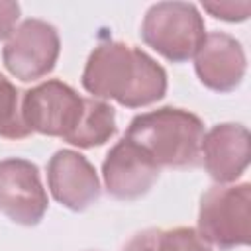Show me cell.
<instances>
[{"label": "cell", "instance_id": "8", "mask_svg": "<svg viewBox=\"0 0 251 251\" xmlns=\"http://www.w3.org/2000/svg\"><path fill=\"white\" fill-rule=\"evenodd\" d=\"M161 169L153 159L127 137H122L106 155L102 165L104 184L118 200H135L151 190Z\"/></svg>", "mask_w": 251, "mask_h": 251}, {"label": "cell", "instance_id": "2", "mask_svg": "<svg viewBox=\"0 0 251 251\" xmlns=\"http://www.w3.org/2000/svg\"><path fill=\"white\" fill-rule=\"evenodd\" d=\"M82 86L94 98L116 100L126 108H143L165 96L167 73L139 47L104 41L86 61Z\"/></svg>", "mask_w": 251, "mask_h": 251}, {"label": "cell", "instance_id": "11", "mask_svg": "<svg viewBox=\"0 0 251 251\" xmlns=\"http://www.w3.org/2000/svg\"><path fill=\"white\" fill-rule=\"evenodd\" d=\"M200 157L218 184L233 182L249 165V131L241 124H218L204 133Z\"/></svg>", "mask_w": 251, "mask_h": 251}, {"label": "cell", "instance_id": "10", "mask_svg": "<svg viewBox=\"0 0 251 251\" xmlns=\"http://www.w3.org/2000/svg\"><path fill=\"white\" fill-rule=\"evenodd\" d=\"M245 53L241 43L222 31L206 33L194 55V71L204 86L216 92L235 90L245 76Z\"/></svg>", "mask_w": 251, "mask_h": 251}, {"label": "cell", "instance_id": "6", "mask_svg": "<svg viewBox=\"0 0 251 251\" xmlns=\"http://www.w3.org/2000/svg\"><path fill=\"white\" fill-rule=\"evenodd\" d=\"M61 41L57 29L37 18L24 20L8 37L2 59L10 75L22 82L47 76L59 59Z\"/></svg>", "mask_w": 251, "mask_h": 251}, {"label": "cell", "instance_id": "1", "mask_svg": "<svg viewBox=\"0 0 251 251\" xmlns=\"http://www.w3.org/2000/svg\"><path fill=\"white\" fill-rule=\"evenodd\" d=\"M22 118L29 131L61 137L82 149L104 145L116 133V112L110 104L84 98L61 80L27 90L22 98Z\"/></svg>", "mask_w": 251, "mask_h": 251}, {"label": "cell", "instance_id": "5", "mask_svg": "<svg viewBox=\"0 0 251 251\" xmlns=\"http://www.w3.org/2000/svg\"><path fill=\"white\" fill-rule=\"evenodd\" d=\"M206 37L202 16L186 2L153 4L141 24V39L173 63L192 59Z\"/></svg>", "mask_w": 251, "mask_h": 251}, {"label": "cell", "instance_id": "15", "mask_svg": "<svg viewBox=\"0 0 251 251\" xmlns=\"http://www.w3.org/2000/svg\"><path fill=\"white\" fill-rule=\"evenodd\" d=\"M20 18V6L10 0H0V41L10 37Z\"/></svg>", "mask_w": 251, "mask_h": 251}, {"label": "cell", "instance_id": "14", "mask_svg": "<svg viewBox=\"0 0 251 251\" xmlns=\"http://www.w3.org/2000/svg\"><path fill=\"white\" fill-rule=\"evenodd\" d=\"M202 8L224 22H243L251 14V2H202Z\"/></svg>", "mask_w": 251, "mask_h": 251}, {"label": "cell", "instance_id": "4", "mask_svg": "<svg viewBox=\"0 0 251 251\" xmlns=\"http://www.w3.org/2000/svg\"><path fill=\"white\" fill-rule=\"evenodd\" d=\"M198 233L222 251L247 245L251 237V184L212 186L200 198Z\"/></svg>", "mask_w": 251, "mask_h": 251}, {"label": "cell", "instance_id": "12", "mask_svg": "<svg viewBox=\"0 0 251 251\" xmlns=\"http://www.w3.org/2000/svg\"><path fill=\"white\" fill-rule=\"evenodd\" d=\"M122 251H212L192 227H151L135 233Z\"/></svg>", "mask_w": 251, "mask_h": 251}, {"label": "cell", "instance_id": "7", "mask_svg": "<svg viewBox=\"0 0 251 251\" xmlns=\"http://www.w3.org/2000/svg\"><path fill=\"white\" fill-rule=\"evenodd\" d=\"M0 212L20 226H37L47 212V192L27 159L0 161Z\"/></svg>", "mask_w": 251, "mask_h": 251}, {"label": "cell", "instance_id": "9", "mask_svg": "<svg viewBox=\"0 0 251 251\" xmlns=\"http://www.w3.org/2000/svg\"><path fill=\"white\" fill-rule=\"evenodd\" d=\"M47 184L53 198L73 212H82L100 198V180L94 167L71 149H61L49 159Z\"/></svg>", "mask_w": 251, "mask_h": 251}, {"label": "cell", "instance_id": "3", "mask_svg": "<svg viewBox=\"0 0 251 251\" xmlns=\"http://www.w3.org/2000/svg\"><path fill=\"white\" fill-rule=\"evenodd\" d=\"M204 124L182 108H159L135 116L124 137L141 147L153 163L163 167H194L200 159Z\"/></svg>", "mask_w": 251, "mask_h": 251}, {"label": "cell", "instance_id": "13", "mask_svg": "<svg viewBox=\"0 0 251 251\" xmlns=\"http://www.w3.org/2000/svg\"><path fill=\"white\" fill-rule=\"evenodd\" d=\"M31 131L22 118V106L16 86L0 75V137L24 139Z\"/></svg>", "mask_w": 251, "mask_h": 251}]
</instances>
